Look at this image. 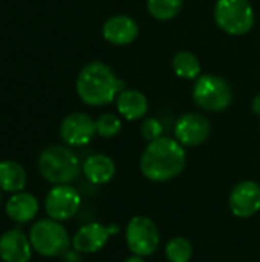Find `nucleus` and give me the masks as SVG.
Segmentation results:
<instances>
[{
	"mask_svg": "<svg viewBox=\"0 0 260 262\" xmlns=\"http://www.w3.org/2000/svg\"><path fill=\"white\" fill-rule=\"evenodd\" d=\"M187 164L185 147L170 137L150 141L139 160V170L149 181L167 183L182 173Z\"/></svg>",
	"mask_w": 260,
	"mask_h": 262,
	"instance_id": "f257e3e1",
	"label": "nucleus"
},
{
	"mask_svg": "<svg viewBox=\"0 0 260 262\" xmlns=\"http://www.w3.org/2000/svg\"><path fill=\"white\" fill-rule=\"evenodd\" d=\"M75 89L84 104L97 107L115 101L118 94L124 91V81L106 63L90 61L80 71Z\"/></svg>",
	"mask_w": 260,
	"mask_h": 262,
	"instance_id": "f03ea898",
	"label": "nucleus"
},
{
	"mask_svg": "<svg viewBox=\"0 0 260 262\" xmlns=\"http://www.w3.org/2000/svg\"><path fill=\"white\" fill-rule=\"evenodd\" d=\"M81 164L70 147L49 146L38 157V170L41 177L52 184H69L80 173Z\"/></svg>",
	"mask_w": 260,
	"mask_h": 262,
	"instance_id": "7ed1b4c3",
	"label": "nucleus"
},
{
	"mask_svg": "<svg viewBox=\"0 0 260 262\" xmlns=\"http://www.w3.org/2000/svg\"><path fill=\"white\" fill-rule=\"evenodd\" d=\"M29 241L34 252L44 258L61 256L69 250L72 239L67 230L55 220H40L29 230Z\"/></svg>",
	"mask_w": 260,
	"mask_h": 262,
	"instance_id": "20e7f679",
	"label": "nucleus"
},
{
	"mask_svg": "<svg viewBox=\"0 0 260 262\" xmlns=\"http://www.w3.org/2000/svg\"><path fill=\"white\" fill-rule=\"evenodd\" d=\"M215 21L228 35H245L256 21L254 8L250 0H216Z\"/></svg>",
	"mask_w": 260,
	"mask_h": 262,
	"instance_id": "39448f33",
	"label": "nucleus"
},
{
	"mask_svg": "<svg viewBox=\"0 0 260 262\" xmlns=\"http://www.w3.org/2000/svg\"><path fill=\"white\" fill-rule=\"evenodd\" d=\"M195 103L208 112H222L233 101V91L228 81L215 74H201L193 86Z\"/></svg>",
	"mask_w": 260,
	"mask_h": 262,
	"instance_id": "423d86ee",
	"label": "nucleus"
},
{
	"mask_svg": "<svg viewBox=\"0 0 260 262\" xmlns=\"http://www.w3.org/2000/svg\"><path fill=\"white\" fill-rule=\"evenodd\" d=\"M126 244L133 255L152 256L161 244V235L155 221L144 215L133 216L126 227Z\"/></svg>",
	"mask_w": 260,
	"mask_h": 262,
	"instance_id": "0eeeda50",
	"label": "nucleus"
},
{
	"mask_svg": "<svg viewBox=\"0 0 260 262\" xmlns=\"http://www.w3.org/2000/svg\"><path fill=\"white\" fill-rule=\"evenodd\" d=\"M81 206L80 193L69 184H57L54 186L44 200V210L51 220L55 221H67L74 218Z\"/></svg>",
	"mask_w": 260,
	"mask_h": 262,
	"instance_id": "6e6552de",
	"label": "nucleus"
},
{
	"mask_svg": "<svg viewBox=\"0 0 260 262\" xmlns=\"http://www.w3.org/2000/svg\"><path fill=\"white\" fill-rule=\"evenodd\" d=\"M228 207L236 218H251L260 212V186L253 180L238 183L228 196Z\"/></svg>",
	"mask_w": 260,
	"mask_h": 262,
	"instance_id": "1a4fd4ad",
	"label": "nucleus"
},
{
	"mask_svg": "<svg viewBox=\"0 0 260 262\" xmlns=\"http://www.w3.org/2000/svg\"><path fill=\"white\" fill-rule=\"evenodd\" d=\"M210 132L211 126L207 117L196 112L184 114L175 124V138L184 147H198L204 144L208 140Z\"/></svg>",
	"mask_w": 260,
	"mask_h": 262,
	"instance_id": "9d476101",
	"label": "nucleus"
},
{
	"mask_svg": "<svg viewBox=\"0 0 260 262\" xmlns=\"http://www.w3.org/2000/svg\"><path fill=\"white\" fill-rule=\"evenodd\" d=\"M60 135L67 146L80 147L86 146L97 135L95 120L84 112L69 114L60 126Z\"/></svg>",
	"mask_w": 260,
	"mask_h": 262,
	"instance_id": "9b49d317",
	"label": "nucleus"
},
{
	"mask_svg": "<svg viewBox=\"0 0 260 262\" xmlns=\"http://www.w3.org/2000/svg\"><path fill=\"white\" fill-rule=\"evenodd\" d=\"M120 227L116 224L103 226L100 223H90L83 226L72 238V247L77 253H97L100 252L109 241L110 235L116 233Z\"/></svg>",
	"mask_w": 260,
	"mask_h": 262,
	"instance_id": "f8f14e48",
	"label": "nucleus"
},
{
	"mask_svg": "<svg viewBox=\"0 0 260 262\" xmlns=\"http://www.w3.org/2000/svg\"><path fill=\"white\" fill-rule=\"evenodd\" d=\"M32 244L20 229H11L0 236V259L3 262H29Z\"/></svg>",
	"mask_w": 260,
	"mask_h": 262,
	"instance_id": "ddd939ff",
	"label": "nucleus"
},
{
	"mask_svg": "<svg viewBox=\"0 0 260 262\" xmlns=\"http://www.w3.org/2000/svg\"><path fill=\"white\" fill-rule=\"evenodd\" d=\"M139 34L138 23L124 14L107 18L103 25V37L106 41L115 46H127L136 40Z\"/></svg>",
	"mask_w": 260,
	"mask_h": 262,
	"instance_id": "4468645a",
	"label": "nucleus"
},
{
	"mask_svg": "<svg viewBox=\"0 0 260 262\" xmlns=\"http://www.w3.org/2000/svg\"><path fill=\"white\" fill-rule=\"evenodd\" d=\"M6 215L11 221L17 224H26L31 223L40 209L37 196H34L29 192H17L9 196L6 201Z\"/></svg>",
	"mask_w": 260,
	"mask_h": 262,
	"instance_id": "2eb2a0df",
	"label": "nucleus"
},
{
	"mask_svg": "<svg viewBox=\"0 0 260 262\" xmlns=\"http://www.w3.org/2000/svg\"><path fill=\"white\" fill-rule=\"evenodd\" d=\"M81 170L92 184L103 186V184L110 183L115 178L116 166L110 157L104 154H93L84 160Z\"/></svg>",
	"mask_w": 260,
	"mask_h": 262,
	"instance_id": "dca6fc26",
	"label": "nucleus"
},
{
	"mask_svg": "<svg viewBox=\"0 0 260 262\" xmlns=\"http://www.w3.org/2000/svg\"><path fill=\"white\" fill-rule=\"evenodd\" d=\"M116 111L121 117H124L129 121L141 120L146 117L149 111V100L147 97L136 89H124L118 94L116 100Z\"/></svg>",
	"mask_w": 260,
	"mask_h": 262,
	"instance_id": "f3484780",
	"label": "nucleus"
},
{
	"mask_svg": "<svg viewBox=\"0 0 260 262\" xmlns=\"http://www.w3.org/2000/svg\"><path fill=\"white\" fill-rule=\"evenodd\" d=\"M28 175L25 167L12 160H5L0 163V189L8 193L21 192L26 187Z\"/></svg>",
	"mask_w": 260,
	"mask_h": 262,
	"instance_id": "a211bd4d",
	"label": "nucleus"
},
{
	"mask_svg": "<svg viewBox=\"0 0 260 262\" xmlns=\"http://www.w3.org/2000/svg\"><path fill=\"white\" fill-rule=\"evenodd\" d=\"M173 72L184 80H196L201 75L199 58L190 51H179L172 60Z\"/></svg>",
	"mask_w": 260,
	"mask_h": 262,
	"instance_id": "6ab92c4d",
	"label": "nucleus"
},
{
	"mask_svg": "<svg viewBox=\"0 0 260 262\" xmlns=\"http://www.w3.org/2000/svg\"><path fill=\"white\" fill-rule=\"evenodd\" d=\"M182 5L184 0H147V11L153 18L167 21L181 12Z\"/></svg>",
	"mask_w": 260,
	"mask_h": 262,
	"instance_id": "aec40b11",
	"label": "nucleus"
},
{
	"mask_svg": "<svg viewBox=\"0 0 260 262\" xmlns=\"http://www.w3.org/2000/svg\"><path fill=\"white\" fill-rule=\"evenodd\" d=\"M193 246L184 236H175L166 244V258L169 262H190Z\"/></svg>",
	"mask_w": 260,
	"mask_h": 262,
	"instance_id": "412c9836",
	"label": "nucleus"
},
{
	"mask_svg": "<svg viewBox=\"0 0 260 262\" xmlns=\"http://www.w3.org/2000/svg\"><path fill=\"white\" fill-rule=\"evenodd\" d=\"M95 126H97V135L103 138H113L123 129V123L115 114H101L95 120Z\"/></svg>",
	"mask_w": 260,
	"mask_h": 262,
	"instance_id": "4be33fe9",
	"label": "nucleus"
},
{
	"mask_svg": "<svg viewBox=\"0 0 260 262\" xmlns=\"http://www.w3.org/2000/svg\"><path fill=\"white\" fill-rule=\"evenodd\" d=\"M164 134V127H162V123L158 120V118H153V117H149V118H144L143 123H141V135L146 141H155L158 138H161Z\"/></svg>",
	"mask_w": 260,
	"mask_h": 262,
	"instance_id": "5701e85b",
	"label": "nucleus"
},
{
	"mask_svg": "<svg viewBox=\"0 0 260 262\" xmlns=\"http://www.w3.org/2000/svg\"><path fill=\"white\" fill-rule=\"evenodd\" d=\"M251 109H253V112H254L256 115H260V94L253 98V101H251Z\"/></svg>",
	"mask_w": 260,
	"mask_h": 262,
	"instance_id": "b1692460",
	"label": "nucleus"
},
{
	"mask_svg": "<svg viewBox=\"0 0 260 262\" xmlns=\"http://www.w3.org/2000/svg\"><path fill=\"white\" fill-rule=\"evenodd\" d=\"M124 262H146L143 256H138V255H132L130 258H127Z\"/></svg>",
	"mask_w": 260,
	"mask_h": 262,
	"instance_id": "393cba45",
	"label": "nucleus"
},
{
	"mask_svg": "<svg viewBox=\"0 0 260 262\" xmlns=\"http://www.w3.org/2000/svg\"><path fill=\"white\" fill-rule=\"evenodd\" d=\"M2 192H3V190L0 189V203H2Z\"/></svg>",
	"mask_w": 260,
	"mask_h": 262,
	"instance_id": "a878e982",
	"label": "nucleus"
},
{
	"mask_svg": "<svg viewBox=\"0 0 260 262\" xmlns=\"http://www.w3.org/2000/svg\"><path fill=\"white\" fill-rule=\"evenodd\" d=\"M0 261H2V259H0Z\"/></svg>",
	"mask_w": 260,
	"mask_h": 262,
	"instance_id": "bb28decb",
	"label": "nucleus"
}]
</instances>
